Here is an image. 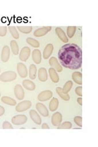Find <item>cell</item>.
<instances>
[{
	"instance_id": "14",
	"label": "cell",
	"mask_w": 98,
	"mask_h": 147,
	"mask_svg": "<svg viewBox=\"0 0 98 147\" xmlns=\"http://www.w3.org/2000/svg\"><path fill=\"white\" fill-rule=\"evenodd\" d=\"M29 114L30 118L34 123H36L38 125H41L42 123V119L38 112L35 111L34 110H31L29 112Z\"/></svg>"
},
{
	"instance_id": "24",
	"label": "cell",
	"mask_w": 98,
	"mask_h": 147,
	"mask_svg": "<svg viewBox=\"0 0 98 147\" xmlns=\"http://www.w3.org/2000/svg\"><path fill=\"white\" fill-rule=\"evenodd\" d=\"M37 76V67L34 64H32L29 68V76L32 80H34Z\"/></svg>"
},
{
	"instance_id": "15",
	"label": "cell",
	"mask_w": 98,
	"mask_h": 147,
	"mask_svg": "<svg viewBox=\"0 0 98 147\" xmlns=\"http://www.w3.org/2000/svg\"><path fill=\"white\" fill-rule=\"evenodd\" d=\"M55 32H56V34H57L58 37L59 38V39L62 40V42L64 43L68 42L69 39H68V36H66V34H65L64 31L61 28H59V27L56 28Z\"/></svg>"
},
{
	"instance_id": "13",
	"label": "cell",
	"mask_w": 98,
	"mask_h": 147,
	"mask_svg": "<svg viewBox=\"0 0 98 147\" xmlns=\"http://www.w3.org/2000/svg\"><path fill=\"white\" fill-rule=\"evenodd\" d=\"M63 119L62 115L59 112H55L52 117V124L54 126H58L62 123Z\"/></svg>"
},
{
	"instance_id": "8",
	"label": "cell",
	"mask_w": 98,
	"mask_h": 147,
	"mask_svg": "<svg viewBox=\"0 0 98 147\" xmlns=\"http://www.w3.org/2000/svg\"><path fill=\"white\" fill-rule=\"evenodd\" d=\"M49 64L57 72H61L63 71L62 66H61L60 64H59L58 59L55 57H52L49 59Z\"/></svg>"
},
{
	"instance_id": "5",
	"label": "cell",
	"mask_w": 98,
	"mask_h": 147,
	"mask_svg": "<svg viewBox=\"0 0 98 147\" xmlns=\"http://www.w3.org/2000/svg\"><path fill=\"white\" fill-rule=\"evenodd\" d=\"M53 93L50 90H45L42 91L41 93L39 94L38 96V99L41 101V102H44V101H47L52 98Z\"/></svg>"
},
{
	"instance_id": "7",
	"label": "cell",
	"mask_w": 98,
	"mask_h": 147,
	"mask_svg": "<svg viewBox=\"0 0 98 147\" xmlns=\"http://www.w3.org/2000/svg\"><path fill=\"white\" fill-rule=\"evenodd\" d=\"M17 69L18 75L22 78H26L28 76V69L26 65L22 63H18L17 64Z\"/></svg>"
},
{
	"instance_id": "27",
	"label": "cell",
	"mask_w": 98,
	"mask_h": 147,
	"mask_svg": "<svg viewBox=\"0 0 98 147\" xmlns=\"http://www.w3.org/2000/svg\"><path fill=\"white\" fill-rule=\"evenodd\" d=\"M72 86H73V82L71 80L68 81L64 85L63 88H62L63 93H64V94H68L69 92V91L71 90Z\"/></svg>"
},
{
	"instance_id": "26",
	"label": "cell",
	"mask_w": 98,
	"mask_h": 147,
	"mask_svg": "<svg viewBox=\"0 0 98 147\" xmlns=\"http://www.w3.org/2000/svg\"><path fill=\"white\" fill-rule=\"evenodd\" d=\"M56 91H57V93L59 97L64 100L68 101L70 100L69 95L68 94H64V93H63L62 88H60V87H57V89H56Z\"/></svg>"
},
{
	"instance_id": "4",
	"label": "cell",
	"mask_w": 98,
	"mask_h": 147,
	"mask_svg": "<svg viewBox=\"0 0 98 147\" xmlns=\"http://www.w3.org/2000/svg\"><path fill=\"white\" fill-rule=\"evenodd\" d=\"M11 121L14 125H24L27 121V117L25 115H17L12 118Z\"/></svg>"
},
{
	"instance_id": "12",
	"label": "cell",
	"mask_w": 98,
	"mask_h": 147,
	"mask_svg": "<svg viewBox=\"0 0 98 147\" xmlns=\"http://www.w3.org/2000/svg\"><path fill=\"white\" fill-rule=\"evenodd\" d=\"M52 30V26H44L36 30L34 32V36L36 37H42L46 35Z\"/></svg>"
},
{
	"instance_id": "19",
	"label": "cell",
	"mask_w": 98,
	"mask_h": 147,
	"mask_svg": "<svg viewBox=\"0 0 98 147\" xmlns=\"http://www.w3.org/2000/svg\"><path fill=\"white\" fill-rule=\"evenodd\" d=\"M23 86L24 88L29 91H34L36 89V85L33 82H32L30 80H24L22 82Z\"/></svg>"
},
{
	"instance_id": "1",
	"label": "cell",
	"mask_w": 98,
	"mask_h": 147,
	"mask_svg": "<svg viewBox=\"0 0 98 147\" xmlns=\"http://www.w3.org/2000/svg\"><path fill=\"white\" fill-rule=\"evenodd\" d=\"M58 59L64 67L70 69H78L82 65V49L75 44L63 45L58 51Z\"/></svg>"
},
{
	"instance_id": "40",
	"label": "cell",
	"mask_w": 98,
	"mask_h": 147,
	"mask_svg": "<svg viewBox=\"0 0 98 147\" xmlns=\"http://www.w3.org/2000/svg\"><path fill=\"white\" fill-rule=\"evenodd\" d=\"M0 97H1V93H0Z\"/></svg>"
},
{
	"instance_id": "16",
	"label": "cell",
	"mask_w": 98,
	"mask_h": 147,
	"mask_svg": "<svg viewBox=\"0 0 98 147\" xmlns=\"http://www.w3.org/2000/svg\"><path fill=\"white\" fill-rule=\"evenodd\" d=\"M53 51V45L52 44H49L45 46L43 52V58L45 59H48Z\"/></svg>"
},
{
	"instance_id": "36",
	"label": "cell",
	"mask_w": 98,
	"mask_h": 147,
	"mask_svg": "<svg viewBox=\"0 0 98 147\" xmlns=\"http://www.w3.org/2000/svg\"><path fill=\"white\" fill-rule=\"evenodd\" d=\"M76 93L78 96H82V86H77L76 88Z\"/></svg>"
},
{
	"instance_id": "34",
	"label": "cell",
	"mask_w": 98,
	"mask_h": 147,
	"mask_svg": "<svg viewBox=\"0 0 98 147\" xmlns=\"http://www.w3.org/2000/svg\"><path fill=\"white\" fill-rule=\"evenodd\" d=\"M7 33L6 26H0V36H5Z\"/></svg>"
},
{
	"instance_id": "17",
	"label": "cell",
	"mask_w": 98,
	"mask_h": 147,
	"mask_svg": "<svg viewBox=\"0 0 98 147\" xmlns=\"http://www.w3.org/2000/svg\"><path fill=\"white\" fill-rule=\"evenodd\" d=\"M32 61L36 64H40L42 59L41 52L39 50L35 49L32 52Z\"/></svg>"
},
{
	"instance_id": "25",
	"label": "cell",
	"mask_w": 98,
	"mask_h": 147,
	"mask_svg": "<svg viewBox=\"0 0 98 147\" xmlns=\"http://www.w3.org/2000/svg\"><path fill=\"white\" fill-rule=\"evenodd\" d=\"M10 46L13 54H14L15 55H17L18 53H19V47H18L17 42L15 40H12L11 41Z\"/></svg>"
},
{
	"instance_id": "11",
	"label": "cell",
	"mask_w": 98,
	"mask_h": 147,
	"mask_svg": "<svg viewBox=\"0 0 98 147\" xmlns=\"http://www.w3.org/2000/svg\"><path fill=\"white\" fill-rule=\"evenodd\" d=\"M36 108L42 116H43L44 117H47L49 116V110L46 107L45 105L43 103H37L36 105Z\"/></svg>"
},
{
	"instance_id": "41",
	"label": "cell",
	"mask_w": 98,
	"mask_h": 147,
	"mask_svg": "<svg viewBox=\"0 0 98 147\" xmlns=\"http://www.w3.org/2000/svg\"><path fill=\"white\" fill-rule=\"evenodd\" d=\"M0 72H1V69H0Z\"/></svg>"
},
{
	"instance_id": "20",
	"label": "cell",
	"mask_w": 98,
	"mask_h": 147,
	"mask_svg": "<svg viewBox=\"0 0 98 147\" xmlns=\"http://www.w3.org/2000/svg\"><path fill=\"white\" fill-rule=\"evenodd\" d=\"M49 76L51 80L52 81L55 83V84H57L59 80V76L58 74H57V72L53 68L51 67L49 69Z\"/></svg>"
},
{
	"instance_id": "9",
	"label": "cell",
	"mask_w": 98,
	"mask_h": 147,
	"mask_svg": "<svg viewBox=\"0 0 98 147\" xmlns=\"http://www.w3.org/2000/svg\"><path fill=\"white\" fill-rule=\"evenodd\" d=\"M14 94L16 98L18 100H22L25 97V91L23 90V87L17 84L14 87Z\"/></svg>"
},
{
	"instance_id": "22",
	"label": "cell",
	"mask_w": 98,
	"mask_h": 147,
	"mask_svg": "<svg viewBox=\"0 0 98 147\" xmlns=\"http://www.w3.org/2000/svg\"><path fill=\"white\" fill-rule=\"evenodd\" d=\"M59 105V101L57 98H53L51 100L49 104V109L51 112H54L57 110Z\"/></svg>"
},
{
	"instance_id": "3",
	"label": "cell",
	"mask_w": 98,
	"mask_h": 147,
	"mask_svg": "<svg viewBox=\"0 0 98 147\" xmlns=\"http://www.w3.org/2000/svg\"><path fill=\"white\" fill-rule=\"evenodd\" d=\"M32 105V103L30 100H24L18 103L16 107V110L17 112H25L29 109Z\"/></svg>"
},
{
	"instance_id": "10",
	"label": "cell",
	"mask_w": 98,
	"mask_h": 147,
	"mask_svg": "<svg viewBox=\"0 0 98 147\" xmlns=\"http://www.w3.org/2000/svg\"><path fill=\"white\" fill-rule=\"evenodd\" d=\"M10 54H11V51H10V48H9V46L7 45L4 46L2 49L1 55V61L4 63L8 61L9 58H10Z\"/></svg>"
},
{
	"instance_id": "6",
	"label": "cell",
	"mask_w": 98,
	"mask_h": 147,
	"mask_svg": "<svg viewBox=\"0 0 98 147\" xmlns=\"http://www.w3.org/2000/svg\"><path fill=\"white\" fill-rule=\"evenodd\" d=\"M31 49L28 47H24L21 50L19 54V59L22 61H26L30 58Z\"/></svg>"
},
{
	"instance_id": "30",
	"label": "cell",
	"mask_w": 98,
	"mask_h": 147,
	"mask_svg": "<svg viewBox=\"0 0 98 147\" xmlns=\"http://www.w3.org/2000/svg\"><path fill=\"white\" fill-rule=\"evenodd\" d=\"M9 30L14 38L15 39H18V38H19V34H18L16 26H10L9 27Z\"/></svg>"
},
{
	"instance_id": "31",
	"label": "cell",
	"mask_w": 98,
	"mask_h": 147,
	"mask_svg": "<svg viewBox=\"0 0 98 147\" xmlns=\"http://www.w3.org/2000/svg\"><path fill=\"white\" fill-rule=\"evenodd\" d=\"M72 123L69 121H65L63 123H61L58 126V129H69L72 127Z\"/></svg>"
},
{
	"instance_id": "39",
	"label": "cell",
	"mask_w": 98,
	"mask_h": 147,
	"mask_svg": "<svg viewBox=\"0 0 98 147\" xmlns=\"http://www.w3.org/2000/svg\"><path fill=\"white\" fill-rule=\"evenodd\" d=\"M77 102L78 103L79 105H82V98H81V97H80V98H78L77 99Z\"/></svg>"
},
{
	"instance_id": "33",
	"label": "cell",
	"mask_w": 98,
	"mask_h": 147,
	"mask_svg": "<svg viewBox=\"0 0 98 147\" xmlns=\"http://www.w3.org/2000/svg\"><path fill=\"white\" fill-rule=\"evenodd\" d=\"M74 120L77 125L80 126V127H82V117H80V116L75 117V118H74Z\"/></svg>"
},
{
	"instance_id": "21",
	"label": "cell",
	"mask_w": 98,
	"mask_h": 147,
	"mask_svg": "<svg viewBox=\"0 0 98 147\" xmlns=\"http://www.w3.org/2000/svg\"><path fill=\"white\" fill-rule=\"evenodd\" d=\"M72 79L78 85H82V74L80 72H74L72 74Z\"/></svg>"
},
{
	"instance_id": "37",
	"label": "cell",
	"mask_w": 98,
	"mask_h": 147,
	"mask_svg": "<svg viewBox=\"0 0 98 147\" xmlns=\"http://www.w3.org/2000/svg\"><path fill=\"white\" fill-rule=\"evenodd\" d=\"M4 113H5V109L1 105H0V117L3 115Z\"/></svg>"
},
{
	"instance_id": "29",
	"label": "cell",
	"mask_w": 98,
	"mask_h": 147,
	"mask_svg": "<svg viewBox=\"0 0 98 147\" xmlns=\"http://www.w3.org/2000/svg\"><path fill=\"white\" fill-rule=\"evenodd\" d=\"M17 29L18 30V31L21 32V33H22L29 34L31 32V31L32 30V28L31 26H18Z\"/></svg>"
},
{
	"instance_id": "18",
	"label": "cell",
	"mask_w": 98,
	"mask_h": 147,
	"mask_svg": "<svg viewBox=\"0 0 98 147\" xmlns=\"http://www.w3.org/2000/svg\"><path fill=\"white\" fill-rule=\"evenodd\" d=\"M38 79L41 82H44L47 81V80L48 79L47 71L46 69L44 67H41L39 69L38 71Z\"/></svg>"
},
{
	"instance_id": "35",
	"label": "cell",
	"mask_w": 98,
	"mask_h": 147,
	"mask_svg": "<svg viewBox=\"0 0 98 147\" xmlns=\"http://www.w3.org/2000/svg\"><path fill=\"white\" fill-rule=\"evenodd\" d=\"M3 128L4 129H14L12 125L8 121H4L3 123Z\"/></svg>"
},
{
	"instance_id": "32",
	"label": "cell",
	"mask_w": 98,
	"mask_h": 147,
	"mask_svg": "<svg viewBox=\"0 0 98 147\" xmlns=\"http://www.w3.org/2000/svg\"><path fill=\"white\" fill-rule=\"evenodd\" d=\"M76 31V26H68L67 28V35L69 38H72Z\"/></svg>"
},
{
	"instance_id": "28",
	"label": "cell",
	"mask_w": 98,
	"mask_h": 147,
	"mask_svg": "<svg viewBox=\"0 0 98 147\" xmlns=\"http://www.w3.org/2000/svg\"><path fill=\"white\" fill-rule=\"evenodd\" d=\"M26 42L32 46V47L35 48H38L40 46V43L39 41L32 38H28L26 39Z\"/></svg>"
},
{
	"instance_id": "23",
	"label": "cell",
	"mask_w": 98,
	"mask_h": 147,
	"mask_svg": "<svg viewBox=\"0 0 98 147\" xmlns=\"http://www.w3.org/2000/svg\"><path fill=\"white\" fill-rule=\"evenodd\" d=\"M1 101L3 103L9 105H11V106H14L17 104L16 101L14 99L9 97V96H3L1 98Z\"/></svg>"
},
{
	"instance_id": "38",
	"label": "cell",
	"mask_w": 98,
	"mask_h": 147,
	"mask_svg": "<svg viewBox=\"0 0 98 147\" xmlns=\"http://www.w3.org/2000/svg\"><path fill=\"white\" fill-rule=\"evenodd\" d=\"M42 129H49L50 127L47 123H43V125H42Z\"/></svg>"
},
{
	"instance_id": "2",
	"label": "cell",
	"mask_w": 98,
	"mask_h": 147,
	"mask_svg": "<svg viewBox=\"0 0 98 147\" xmlns=\"http://www.w3.org/2000/svg\"><path fill=\"white\" fill-rule=\"evenodd\" d=\"M17 79V74L14 71H6L0 75V81L3 82H9Z\"/></svg>"
}]
</instances>
